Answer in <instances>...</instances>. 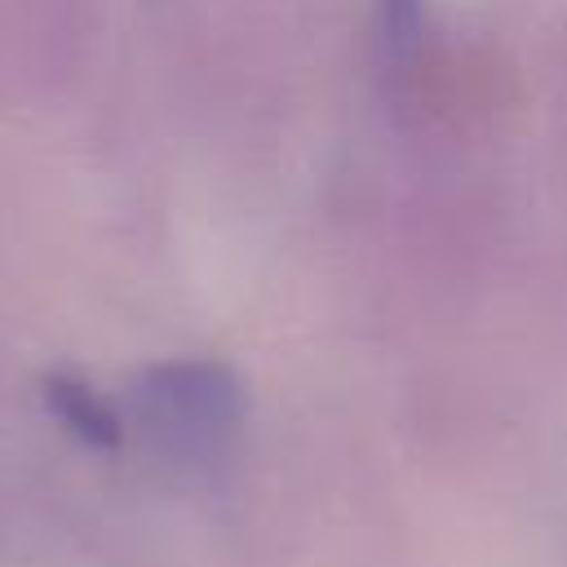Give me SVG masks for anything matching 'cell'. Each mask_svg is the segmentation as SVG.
Instances as JSON below:
<instances>
[{
  "label": "cell",
  "instance_id": "obj_1",
  "mask_svg": "<svg viewBox=\"0 0 567 567\" xmlns=\"http://www.w3.org/2000/svg\"><path fill=\"white\" fill-rule=\"evenodd\" d=\"M137 416L173 456L213 461L244 425V385L217 359H168L137 377Z\"/></svg>",
  "mask_w": 567,
  "mask_h": 567
},
{
  "label": "cell",
  "instance_id": "obj_2",
  "mask_svg": "<svg viewBox=\"0 0 567 567\" xmlns=\"http://www.w3.org/2000/svg\"><path fill=\"white\" fill-rule=\"evenodd\" d=\"M40 390H44L49 412H53L80 443L102 447V452L120 447L124 425H120L115 408H111L89 381H80V377H71V372H49V377L40 381Z\"/></svg>",
  "mask_w": 567,
  "mask_h": 567
},
{
  "label": "cell",
  "instance_id": "obj_3",
  "mask_svg": "<svg viewBox=\"0 0 567 567\" xmlns=\"http://www.w3.org/2000/svg\"><path fill=\"white\" fill-rule=\"evenodd\" d=\"M421 0H377V27L390 62H412L421 49Z\"/></svg>",
  "mask_w": 567,
  "mask_h": 567
}]
</instances>
